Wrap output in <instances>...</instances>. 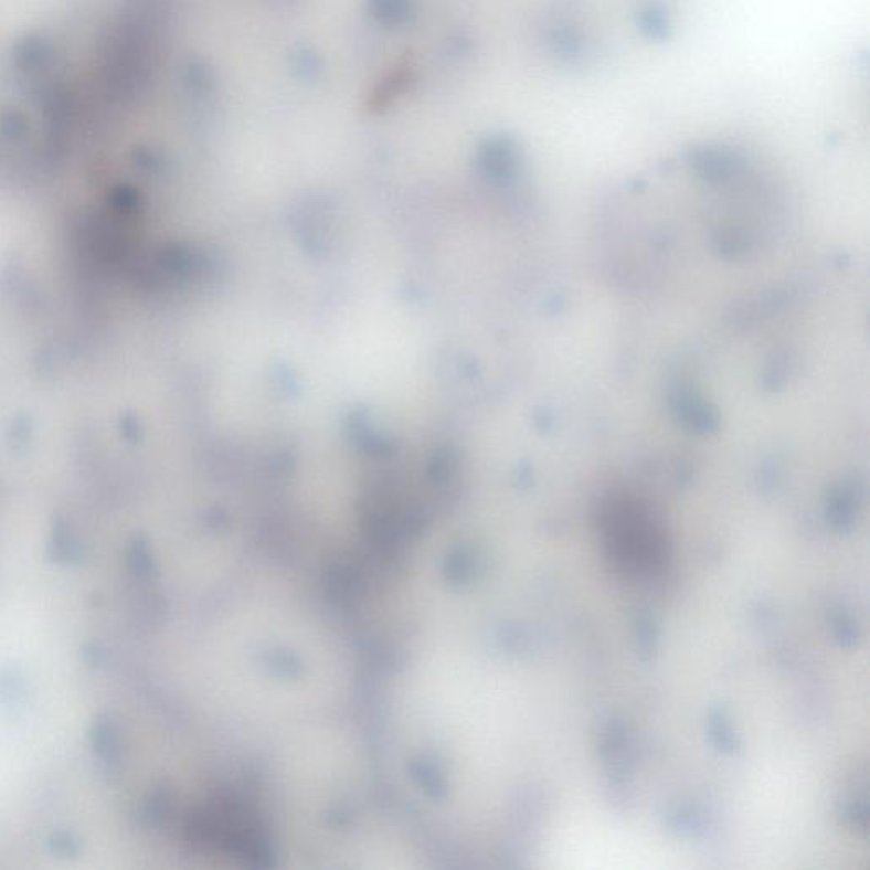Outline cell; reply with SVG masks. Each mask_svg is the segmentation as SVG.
<instances>
[{
	"label": "cell",
	"mask_w": 870,
	"mask_h": 870,
	"mask_svg": "<svg viewBox=\"0 0 870 870\" xmlns=\"http://www.w3.org/2000/svg\"><path fill=\"white\" fill-rule=\"evenodd\" d=\"M636 24L646 40L657 43L670 40L673 33L671 0H639Z\"/></svg>",
	"instance_id": "5"
},
{
	"label": "cell",
	"mask_w": 870,
	"mask_h": 870,
	"mask_svg": "<svg viewBox=\"0 0 870 870\" xmlns=\"http://www.w3.org/2000/svg\"><path fill=\"white\" fill-rule=\"evenodd\" d=\"M597 531L605 563L620 579L648 582L667 572L673 541L664 513L648 498L629 491L605 498Z\"/></svg>",
	"instance_id": "1"
},
{
	"label": "cell",
	"mask_w": 870,
	"mask_h": 870,
	"mask_svg": "<svg viewBox=\"0 0 870 870\" xmlns=\"http://www.w3.org/2000/svg\"><path fill=\"white\" fill-rule=\"evenodd\" d=\"M293 65H295L296 74L303 81H315V78L320 77L321 71H323V63H321L320 56L314 50L308 49V46H301V49L296 50L295 55H293Z\"/></svg>",
	"instance_id": "8"
},
{
	"label": "cell",
	"mask_w": 870,
	"mask_h": 870,
	"mask_svg": "<svg viewBox=\"0 0 870 870\" xmlns=\"http://www.w3.org/2000/svg\"><path fill=\"white\" fill-rule=\"evenodd\" d=\"M365 9L378 24L396 30L412 21L415 0H365Z\"/></svg>",
	"instance_id": "7"
},
{
	"label": "cell",
	"mask_w": 870,
	"mask_h": 870,
	"mask_svg": "<svg viewBox=\"0 0 870 870\" xmlns=\"http://www.w3.org/2000/svg\"><path fill=\"white\" fill-rule=\"evenodd\" d=\"M413 81V65L409 59L403 60L396 65L383 81L380 82L376 89L373 91L369 97V112L380 113L384 112L386 107L395 103L402 94L409 91L410 84Z\"/></svg>",
	"instance_id": "6"
},
{
	"label": "cell",
	"mask_w": 870,
	"mask_h": 870,
	"mask_svg": "<svg viewBox=\"0 0 870 870\" xmlns=\"http://www.w3.org/2000/svg\"><path fill=\"white\" fill-rule=\"evenodd\" d=\"M544 41L550 52L569 67H586L595 59V43L569 15H551L544 26Z\"/></svg>",
	"instance_id": "2"
},
{
	"label": "cell",
	"mask_w": 870,
	"mask_h": 870,
	"mask_svg": "<svg viewBox=\"0 0 870 870\" xmlns=\"http://www.w3.org/2000/svg\"><path fill=\"white\" fill-rule=\"evenodd\" d=\"M520 148L509 135H495L488 138L480 150V162L495 179H507L519 167Z\"/></svg>",
	"instance_id": "4"
},
{
	"label": "cell",
	"mask_w": 870,
	"mask_h": 870,
	"mask_svg": "<svg viewBox=\"0 0 870 870\" xmlns=\"http://www.w3.org/2000/svg\"><path fill=\"white\" fill-rule=\"evenodd\" d=\"M690 162L709 179H728L743 167L742 153L726 145H704L696 148Z\"/></svg>",
	"instance_id": "3"
}]
</instances>
